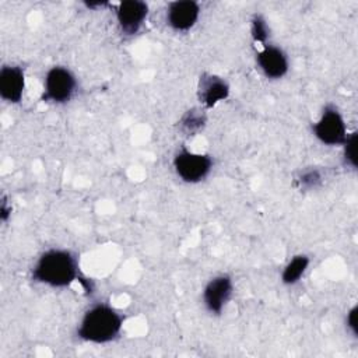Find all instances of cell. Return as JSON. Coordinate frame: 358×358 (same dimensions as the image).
Instances as JSON below:
<instances>
[{
    "label": "cell",
    "mask_w": 358,
    "mask_h": 358,
    "mask_svg": "<svg viewBox=\"0 0 358 358\" xmlns=\"http://www.w3.org/2000/svg\"><path fill=\"white\" fill-rule=\"evenodd\" d=\"M31 277L50 288H67L78 277L77 255L70 249H48L35 262Z\"/></svg>",
    "instance_id": "1"
},
{
    "label": "cell",
    "mask_w": 358,
    "mask_h": 358,
    "mask_svg": "<svg viewBox=\"0 0 358 358\" xmlns=\"http://www.w3.org/2000/svg\"><path fill=\"white\" fill-rule=\"evenodd\" d=\"M124 317L105 302L90 306L77 327V337L92 344H106L116 340L122 331Z\"/></svg>",
    "instance_id": "2"
},
{
    "label": "cell",
    "mask_w": 358,
    "mask_h": 358,
    "mask_svg": "<svg viewBox=\"0 0 358 358\" xmlns=\"http://www.w3.org/2000/svg\"><path fill=\"white\" fill-rule=\"evenodd\" d=\"M77 91V77L64 66H53L46 71L43 94L41 99L46 103L63 105L71 101Z\"/></svg>",
    "instance_id": "3"
},
{
    "label": "cell",
    "mask_w": 358,
    "mask_h": 358,
    "mask_svg": "<svg viewBox=\"0 0 358 358\" xmlns=\"http://www.w3.org/2000/svg\"><path fill=\"white\" fill-rule=\"evenodd\" d=\"M312 133L324 145H343L348 130L340 109L333 103L324 105L319 119L312 124Z\"/></svg>",
    "instance_id": "4"
},
{
    "label": "cell",
    "mask_w": 358,
    "mask_h": 358,
    "mask_svg": "<svg viewBox=\"0 0 358 358\" xmlns=\"http://www.w3.org/2000/svg\"><path fill=\"white\" fill-rule=\"evenodd\" d=\"M175 173L185 183H199L204 180L214 166V159L208 154H200L182 147L172 161Z\"/></svg>",
    "instance_id": "5"
},
{
    "label": "cell",
    "mask_w": 358,
    "mask_h": 358,
    "mask_svg": "<svg viewBox=\"0 0 358 358\" xmlns=\"http://www.w3.org/2000/svg\"><path fill=\"white\" fill-rule=\"evenodd\" d=\"M234 295V280L229 274H217L203 288L201 299L206 310L220 316Z\"/></svg>",
    "instance_id": "6"
},
{
    "label": "cell",
    "mask_w": 358,
    "mask_h": 358,
    "mask_svg": "<svg viewBox=\"0 0 358 358\" xmlns=\"http://www.w3.org/2000/svg\"><path fill=\"white\" fill-rule=\"evenodd\" d=\"M148 4L141 0H126L115 7V17L122 34L136 35L148 17Z\"/></svg>",
    "instance_id": "7"
},
{
    "label": "cell",
    "mask_w": 358,
    "mask_h": 358,
    "mask_svg": "<svg viewBox=\"0 0 358 358\" xmlns=\"http://www.w3.org/2000/svg\"><path fill=\"white\" fill-rule=\"evenodd\" d=\"M200 11V4L194 0L171 1L165 11L166 25L176 32H186L196 25Z\"/></svg>",
    "instance_id": "8"
},
{
    "label": "cell",
    "mask_w": 358,
    "mask_h": 358,
    "mask_svg": "<svg viewBox=\"0 0 358 358\" xmlns=\"http://www.w3.org/2000/svg\"><path fill=\"white\" fill-rule=\"evenodd\" d=\"M256 63L264 77L270 80L282 78L289 69L287 53L275 45L266 43L256 52Z\"/></svg>",
    "instance_id": "9"
},
{
    "label": "cell",
    "mask_w": 358,
    "mask_h": 358,
    "mask_svg": "<svg viewBox=\"0 0 358 358\" xmlns=\"http://www.w3.org/2000/svg\"><path fill=\"white\" fill-rule=\"evenodd\" d=\"M229 84L225 78L211 73H203L197 83V99L204 109L214 108L229 96Z\"/></svg>",
    "instance_id": "10"
},
{
    "label": "cell",
    "mask_w": 358,
    "mask_h": 358,
    "mask_svg": "<svg viewBox=\"0 0 358 358\" xmlns=\"http://www.w3.org/2000/svg\"><path fill=\"white\" fill-rule=\"evenodd\" d=\"M25 90V70L20 64H3L0 69V96L8 103H20Z\"/></svg>",
    "instance_id": "11"
},
{
    "label": "cell",
    "mask_w": 358,
    "mask_h": 358,
    "mask_svg": "<svg viewBox=\"0 0 358 358\" xmlns=\"http://www.w3.org/2000/svg\"><path fill=\"white\" fill-rule=\"evenodd\" d=\"M207 123V113L206 109L201 106H194L187 109L178 122V129L182 134L190 137L197 134L204 129Z\"/></svg>",
    "instance_id": "12"
},
{
    "label": "cell",
    "mask_w": 358,
    "mask_h": 358,
    "mask_svg": "<svg viewBox=\"0 0 358 358\" xmlns=\"http://www.w3.org/2000/svg\"><path fill=\"white\" fill-rule=\"evenodd\" d=\"M310 264V257L308 255L299 253L295 255L281 271V282L285 285H295L305 275L308 267Z\"/></svg>",
    "instance_id": "13"
},
{
    "label": "cell",
    "mask_w": 358,
    "mask_h": 358,
    "mask_svg": "<svg viewBox=\"0 0 358 358\" xmlns=\"http://www.w3.org/2000/svg\"><path fill=\"white\" fill-rule=\"evenodd\" d=\"M295 182L302 190H313L323 183V172L316 166H308L298 173Z\"/></svg>",
    "instance_id": "14"
},
{
    "label": "cell",
    "mask_w": 358,
    "mask_h": 358,
    "mask_svg": "<svg viewBox=\"0 0 358 358\" xmlns=\"http://www.w3.org/2000/svg\"><path fill=\"white\" fill-rule=\"evenodd\" d=\"M250 35L255 43H260L262 46L267 43L270 36V27L260 13H255L250 18Z\"/></svg>",
    "instance_id": "15"
},
{
    "label": "cell",
    "mask_w": 358,
    "mask_h": 358,
    "mask_svg": "<svg viewBox=\"0 0 358 358\" xmlns=\"http://www.w3.org/2000/svg\"><path fill=\"white\" fill-rule=\"evenodd\" d=\"M341 147L344 165L357 169V131L348 133V137Z\"/></svg>",
    "instance_id": "16"
},
{
    "label": "cell",
    "mask_w": 358,
    "mask_h": 358,
    "mask_svg": "<svg viewBox=\"0 0 358 358\" xmlns=\"http://www.w3.org/2000/svg\"><path fill=\"white\" fill-rule=\"evenodd\" d=\"M357 312H358V308H357V305H354V306L348 310L347 317H345V326H347V330L352 334V337H357V334H358Z\"/></svg>",
    "instance_id": "17"
},
{
    "label": "cell",
    "mask_w": 358,
    "mask_h": 358,
    "mask_svg": "<svg viewBox=\"0 0 358 358\" xmlns=\"http://www.w3.org/2000/svg\"><path fill=\"white\" fill-rule=\"evenodd\" d=\"M10 215H11V204H8L7 197L3 194L1 201H0V220L3 222H7Z\"/></svg>",
    "instance_id": "18"
}]
</instances>
